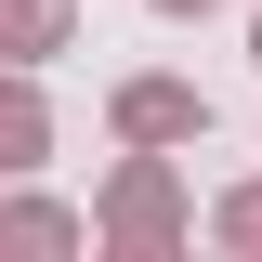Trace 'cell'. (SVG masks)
Instances as JSON below:
<instances>
[{
    "instance_id": "cell-1",
    "label": "cell",
    "mask_w": 262,
    "mask_h": 262,
    "mask_svg": "<svg viewBox=\"0 0 262 262\" xmlns=\"http://www.w3.org/2000/svg\"><path fill=\"white\" fill-rule=\"evenodd\" d=\"M118 118H131V131H144V144H158V131H196V105H184V92H131V105H118Z\"/></svg>"
},
{
    "instance_id": "cell-2",
    "label": "cell",
    "mask_w": 262,
    "mask_h": 262,
    "mask_svg": "<svg viewBox=\"0 0 262 262\" xmlns=\"http://www.w3.org/2000/svg\"><path fill=\"white\" fill-rule=\"evenodd\" d=\"M0 27H13V39H53V27H66V0H0Z\"/></svg>"
},
{
    "instance_id": "cell-3",
    "label": "cell",
    "mask_w": 262,
    "mask_h": 262,
    "mask_svg": "<svg viewBox=\"0 0 262 262\" xmlns=\"http://www.w3.org/2000/svg\"><path fill=\"white\" fill-rule=\"evenodd\" d=\"M170 13H184V0H170Z\"/></svg>"
}]
</instances>
